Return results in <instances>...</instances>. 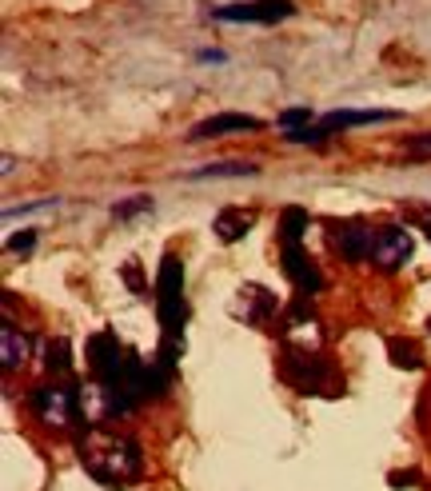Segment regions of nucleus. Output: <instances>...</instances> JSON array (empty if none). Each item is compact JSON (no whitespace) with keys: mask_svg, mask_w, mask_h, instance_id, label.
I'll return each mask as SVG.
<instances>
[{"mask_svg":"<svg viewBox=\"0 0 431 491\" xmlns=\"http://www.w3.org/2000/svg\"><path fill=\"white\" fill-rule=\"evenodd\" d=\"M276 124L284 129V136H287V132L308 129V124H311V113H308V108H284V113L276 116Z\"/></svg>","mask_w":431,"mask_h":491,"instance_id":"obj_20","label":"nucleus"},{"mask_svg":"<svg viewBox=\"0 0 431 491\" xmlns=\"http://www.w3.org/2000/svg\"><path fill=\"white\" fill-rule=\"evenodd\" d=\"M255 164L247 160H220V164H208V168H196L192 180H220V176H255Z\"/></svg>","mask_w":431,"mask_h":491,"instance_id":"obj_15","label":"nucleus"},{"mask_svg":"<svg viewBox=\"0 0 431 491\" xmlns=\"http://www.w3.org/2000/svg\"><path fill=\"white\" fill-rule=\"evenodd\" d=\"M223 25H276V20L295 17L292 0H247V4H223L212 12Z\"/></svg>","mask_w":431,"mask_h":491,"instance_id":"obj_5","label":"nucleus"},{"mask_svg":"<svg viewBox=\"0 0 431 491\" xmlns=\"http://www.w3.org/2000/svg\"><path fill=\"white\" fill-rule=\"evenodd\" d=\"M76 456H80V467H84L100 487H128V483H136L144 472L140 443H136L132 435L112 432V427H104V424H92L80 432Z\"/></svg>","mask_w":431,"mask_h":491,"instance_id":"obj_1","label":"nucleus"},{"mask_svg":"<svg viewBox=\"0 0 431 491\" xmlns=\"http://www.w3.org/2000/svg\"><path fill=\"white\" fill-rule=\"evenodd\" d=\"M263 121L247 113H216L208 121H200L196 129L188 132V140H220V136H236V132H260Z\"/></svg>","mask_w":431,"mask_h":491,"instance_id":"obj_10","label":"nucleus"},{"mask_svg":"<svg viewBox=\"0 0 431 491\" xmlns=\"http://www.w3.org/2000/svg\"><path fill=\"white\" fill-rule=\"evenodd\" d=\"M156 320L164 328V336H180L184 320H188V304H184V264L168 252L160 260L156 272Z\"/></svg>","mask_w":431,"mask_h":491,"instance_id":"obj_2","label":"nucleus"},{"mask_svg":"<svg viewBox=\"0 0 431 491\" xmlns=\"http://www.w3.org/2000/svg\"><path fill=\"white\" fill-rule=\"evenodd\" d=\"M140 212H152V196H132V200H120V204H112V220H132V216H140Z\"/></svg>","mask_w":431,"mask_h":491,"instance_id":"obj_19","label":"nucleus"},{"mask_svg":"<svg viewBox=\"0 0 431 491\" xmlns=\"http://www.w3.org/2000/svg\"><path fill=\"white\" fill-rule=\"evenodd\" d=\"M279 379L300 395H316V392H324V387H332L335 371L319 352H308V347H284V355H279Z\"/></svg>","mask_w":431,"mask_h":491,"instance_id":"obj_3","label":"nucleus"},{"mask_svg":"<svg viewBox=\"0 0 431 491\" xmlns=\"http://www.w3.org/2000/svg\"><path fill=\"white\" fill-rule=\"evenodd\" d=\"M28 408L40 424L64 432V427H72L80 419V392L72 384H60V379H52V384H36L28 392Z\"/></svg>","mask_w":431,"mask_h":491,"instance_id":"obj_4","label":"nucleus"},{"mask_svg":"<svg viewBox=\"0 0 431 491\" xmlns=\"http://www.w3.org/2000/svg\"><path fill=\"white\" fill-rule=\"evenodd\" d=\"M399 121V113H351V108H343V113H327L324 121V132L332 136V132H343V129H364V124H391Z\"/></svg>","mask_w":431,"mask_h":491,"instance_id":"obj_12","label":"nucleus"},{"mask_svg":"<svg viewBox=\"0 0 431 491\" xmlns=\"http://www.w3.org/2000/svg\"><path fill=\"white\" fill-rule=\"evenodd\" d=\"M415 252V240L407 228H396V224H383L375 228V244H372V264L380 272H399V268L411 260Z\"/></svg>","mask_w":431,"mask_h":491,"instance_id":"obj_8","label":"nucleus"},{"mask_svg":"<svg viewBox=\"0 0 431 491\" xmlns=\"http://www.w3.org/2000/svg\"><path fill=\"white\" fill-rule=\"evenodd\" d=\"M44 368L48 371H68L72 368V347H68V339H48V344H44Z\"/></svg>","mask_w":431,"mask_h":491,"instance_id":"obj_17","label":"nucleus"},{"mask_svg":"<svg viewBox=\"0 0 431 491\" xmlns=\"http://www.w3.org/2000/svg\"><path fill=\"white\" fill-rule=\"evenodd\" d=\"M388 352H391V363H396V368H407V371H415L419 368V347L411 344V339H391L388 344Z\"/></svg>","mask_w":431,"mask_h":491,"instance_id":"obj_18","label":"nucleus"},{"mask_svg":"<svg viewBox=\"0 0 431 491\" xmlns=\"http://www.w3.org/2000/svg\"><path fill=\"white\" fill-rule=\"evenodd\" d=\"M404 156L407 160H431V132H415V136H407Z\"/></svg>","mask_w":431,"mask_h":491,"instance_id":"obj_21","label":"nucleus"},{"mask_svg":"<svg viewBox=\"0 0 431 491\" xmlns=\"http://www.w3.org/2000/svg\"><path fill=\"white\" fill-rule=\"evenodd\" d=\"M327 244H332V252H340V260H348V264H364V260H372L375 232L367 224H359V220L327 224Z\"/></svg>","mask_w":431,"mask_h":491,"instance_id":"obj_9","label":"nucleus"},{"mask_svg":"<svg viewBox=\"0 0 431 491\" xmlns=\"http://www.w3.org/2000/svg\"><path fill=\"white\" fill-rule=\"evenodd\" d=\"M12 256H28L32 248H36V232H16V236H8V244H4Z\"/></svg>","mask_w":431,"mask_h":491,"instance_id":"obj_22","label":"nucleus"},{"mask_svg":"<svg viewBox=\"0 0 431 491\" xmlns=\"http://www.w3.org/2000/svg\"><path fill=\"white\" fill-rule=\"evenodd\" d=\"M84 360H88V371H92L96 384H112V379L120 376V368H124L128 352L120 347L116 331H96L84 344Z\"/></svg>","mask_w":431,"mask_h":491,"instance_id":"obj_6","label":"nucleus"},{"mask_svg":"<svg viewBox=\"0 0 431 491\" xmlns=\"http://www.w3.org/2000/svg\"><path fill=\"white\" fill-rule=\"evenodd\" d=\"M252 224H255L252 208H223L220 216L212 220V232L220 236L223 244H236V240H244V236L252 232Z\"/></svg>","mask_w":431,"mask_h":491,"instance_id":"obj_11","label":"nucleus"},{"mask_svg":"<svg viewBox=\"0 0 431 491\" xmlns=\"http://www.w3.org/2000/svg\"><path fill=\"white\" fill-rule=\"evenodd\" d=\"M28 352H32V344H28V336H24L20 328H16L12 320H4V328H0V355H4V371H16L24 360H28Z\"/></svg>","mask_w":431,"mask_h":491,"instance_id":"obj_13","label":"nucleus"},{"mask_svg":"<svg viewBox=\"0 0 431 491\" xmlns=\"http://www.w3.org/2000/svg\"><path fill=\"white\" fill-rule=\"evenodd\" d=\"M48 208H56V196H48V200H40V204H24V208H8L4 220L12 224L16 216H32V212H48Z\"/></svg>","mask_w":431,"mask_h":491,"instance_id":"obj_23","label":"nucleus"},{"mask_svg":"<svg viewBox=\"0 0 431 491\" xmlns=\"http://www.w3.org/2000/svg\"><path fill=\"white\" fill-rule=\"evenodd\" d=\"M239 292H244L239 300L247 304V308H244V316H247L252 323H268L271 316H276V300H271V292H268V288H260V284H247V288H239Z\"/></svg>","mask_w":431,"mask_h":491,"instance_id":"obj_14","label":"nucleus"},{"mask_svg":"<svg viewBox=\"0 0 431 491\" xmlns=\"http://www.w3.org/2000/svg\"><path fill=\"white\" fill-rule=\"evenodd\" d=\"M407 220H411V224H419L423 232H427V240H431V208H423V204H411V208H407Z\"/></svg>","mask_w":431,"mask_h":491,"instance_id":"obj_24","label":"nucleus"},{"mask_svg":"<svg viewBox=\"0 0 431 491\" xmlns=\"http://www.w3.org/2000/svg\"><path fill=\"white\" fill-rule=\"evenodd\" d=\"M279 268H284V276L303 296H319V292H324V272H319V264L303 252V244H292V240L279 244Z\"/></svg>","mask_w":431,"mask_h":491,"instance_id":"obj_7","label":"nucleus"},{"mask_svg":"<svg viewBox=\"0 0 431 491\" xmlns=\"http://www.w3.org/2000/svg\"><path fill=\"white\" fill-rule=\"evenodd\" d=\"M308 224H311V216L303 208H284V212H279V240L300 244L303 232H308Z\"/></svg>","mask_w":431,"mask_h":491,"instance_id":"obj_16","label":"nucleus"}]
</instances>
